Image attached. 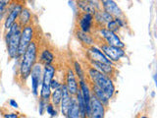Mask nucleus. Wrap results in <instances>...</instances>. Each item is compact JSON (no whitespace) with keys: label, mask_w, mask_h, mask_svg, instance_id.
I'll return each mask as SVG.
<instances>
[{"label":"nucleus","mask_w":157,"mask_h":118,"mask_svg":"<svg viewBox=\"0 0 157 118\" xmlns=\"http://www.w3.org/2000/svg\"><path fill=\"white\" fill-rule=\"evenodd\" d=\"M92 37L94 38V41L95 39H98V41H101L109 44V45H112V46L119 47L122 49H124V47H125V44L123 43L120 37H118L115 33L109 31V30H107L106 28L98 30L97 32H95L92 34Z\"/></svg>","instance_id":"6"},{"label":"nucleus","mask_w":157,"mask_h":118,"mask_svg":"<svg viewBox=\"0 0 157 118\" xmlns=\"http://www.w3.org/2000/svg\"><path fill=\"white\" fill-rule=\"evenodd\" d=\"M32 21H33V14L31 12V10L25 6L17 19V23L19 25V27L22 29L24 27H26L27 25H29Z\"/></svg>","instance_id":"20"},{"label":"nucleus","mask_w":157,"mask_h":118,"mask_svg":"<svg viewBox=\"0 0 157 118\" xmlns=\"http://www.w3.org/2000/svg\"><path fill=\"white\" fill-rule=\"evenodd\" d=\"M75 27L78 28L82 32L93 34L94 33V22H93V15L88 13L81 12L78 14V19Z\"/></svg>","instance_id":"9"},{"label":"nucleus","mask_w":157,"mask_h":118,"mask_svg":"<svg viewBox=\"0 0 157 118\" xmlns=\"http://www.w3.org/2000/svg\"><path fill=\"white\" fill-rule=\"evenodd\" d=\"M74 69H75V71H74L75 72V75L80 79V81L85 80L86 74H85V72H83V69H82L80 62L77 61V60L74 61Z\"/></svg>","instance_id":"23"},{"label":"nucleus","mask_w":157,"mask_h":118,"mask_svg":"<svg viewBox=\"0 0 157 118\" xmlns=\"http://www.w3.org/2000/svg\"><path fill=\"white\" fill-rule=\"evenodd\" d=\"M94 41H95V43H97V45L99 46L100 50H102L101 52L104 54L111 62L120 61L121 58L126 55V51L124 49L109 45V44H107L101 41H98V39H95Z\"/></svg>","instance_id":"8"},{"label":"nucleus","mask_w":157,"mask_h":118,"mask_svg":"<svg viewBox=\"0 0 157 118\" xmlns=\"http://www.w3.org/2000/svg\"><path fill=\"white\" fill-rule=\"evenodd\" d=\"M37 28H38V25L36 22H33V20L29 25H27L26 27L22 28L21 37H20V43H19V48H18V54H17L16 59H21L22 56L25 54L29 42L33 41L34 36H36Z\"/></svg>","instance_id":"4"},{"label":"nucleus","mask_w":157,"mask_h":118,"mask_svg":"<svg viewBox=\"0 0 157 118\" xmlns=\"http://www.w3.org/2000/svg\"><path fill=\"white\" fill-rule=\"evenodd\" d=\"M11 1H5V0H0V22L3 17L7 14V8Z\"/></svg>","instance_id":"24"},{"label":"nucleus","mask_w":157,"mask_h":118,"mask_svg":"<svg viewBox=\"0 0 157 118\" xmlns=\"http://www.w3.org/2000/svg\"><path fill=\"white\" fill-rule=\"evenodd\" d=\"M141 118H147L146 116H141Z\"/></svg>","instance_id":"31"},{"label":"nucleus","mask_w":157,"mask_h":118,"mask_svg":"<svg viewBox=\"0 0 157 118\" xmlns=\"http://www.w3.org/2000/svg\"><path fill=\"white\" fill-rule=\"evenodd\" d=\"M61 98H62V86L60 88L54 90L53 92H51V103L55 108L60 107V103H61Z\"/></svg>","instance_id":"21"},{"label":"nucleus","mask_w":157,"mask_h":118,"mask_svg":"<svg viewBox=\"0 0 157 118\" xmlns=\"http://www.w3.org/2000/svg\"><path fill=\"white\" fill-rule=\"evenodd\" d=\"M74 34H75V37H77L78 41L82 43V45L83 47L93 46V44L95 43L94 38H93L91 34L82 32L81 30L77 27H75V29H74Z\"/></svg>","instance_id":"18"},{"label":"nucleus","mask_w":157,"mask_h":118,"mask_svg":"<svg viewBox=\"0 0 157 118\" xmlns=\"http://www.w3.org/2000/svg\"><path fill=\"white\" fill-rule=\"evenodd\" d=\"M45 110L47 111L48 114H50L52 117L56 116V114H57V111L55 110V108H54V106H53V104H52L51 102H48L47 104H46Z\"/></svg>","instance_id":"26"},{"label":"nucleus","mask_w":157,"mask_h":118,"mask_svg":"<svg viewBox=\"0 0 157 118\" xmlns=\"http://www.w3.org/2000/svg\"><path fill=\"white\" fill-rule=\"evenodd\" d=\"M88 63H90L93 68H95L96 70L101 72L102 74H104L108 78H110L113 82L116 80L117 69L115 68L114 65H108V64L100 63V62H88Z\"/></svg>","instance_id":"15"},{"label":"nucleus","mask_w":157,"mask_h":118,"mask_svg":"<svg viewBox=\"0 0 157 118\" xmlns=\"http://www.w3.org/2000/svg\"><path fill=\"white\" fill-rule=\"evenodd\" d=\"M32 77V88H33V96L38 95V86L39 84H41V65L39 63H36L32 69L31 75Z\"/></svg>","instance_id":"17"},{"label":"nucleus","mask_w":157,"mask_h":118,"mask_svg":"<svg viewBox=\"0 0 157 118\" xmlns=\"http://www.w3.org/2000/svg\"><path fill=\"white\" fill-rule=\"evenodd\" d=\"M21 30L22 29L19 27L18 23L16 22L9 29V31L4 33L5 42H6L7 46V52L10 59L17 58L20 37H21Z\"/></svg>","instance_id":"3"},{"label":"nucleus","mask_w":157,"mask_h":118,"mask_svg":"<svg viewBox=\"0 0 157 118\" xmlns=\"http://www.w3.org/2000/svg\"><path fill=\"white\" fill-rule=\"evenodd\" d=\"M83 51H85V55L86 57L87 62H100V63L108 64V65H113V62H111L101 52L99 48L94 46H87V47H83Z\"/></svg>","instance_id":"10"},{"label":"nucleus","mask_w":157,"mask_h":118,"mask_svg":"<svg viewBox=\"0 0 157 118\" xmlns=\"http://www.w3.org/2000/svg\"><path fill=\"white\" fill-rule=\"evenodd\" d=\"M85 81L86 83V85L88 87V88H90V92H91V96H95L98 100H99L103 105H105L106 107L108 106V103H109V97H108L106 95H105V92H103L101 88H98L96 85H94L90 79H88L86 76L85 78Z\"/></svg>","instance_id":"13"},{"label":"nucleus","mask_w":157,"mask_h":118,"mask_svg":"<svg viewBox=\"0 0 157 118\" xmlns=\"http://www.w3.org/2000/svg\"><path fill=\"white\" fill-rule=\"evenodd\" d=\"M90 117L88 118H104L107 107L105 105H103L95 96H93L91 95H90Z\"/></svg>","instance_id":"12"},{"label":"nucleus","mask_w":157,"mask_h":118,"mask_svg":"<svg viewBox=\"0 0 157 118\" xmlns=\"http://www.w3.org/2000/svg\"><path fill=\"white\" fill-rule=\"evenodd\" d=\"M20 113L17 112H11V113H5L3 114V118H20Z\"/></svg>","instance_id":"29"},{"label":"nucleus","mask_w":157,"mask_h":118,"mask_svg":"<svg viewBox=\"0 0 157 118\" xmlns=\"http://www.w3.org/2000/svg\"><path fill=\"white\" fill-rule=\"evenodd\" d=\"M65 81H66L65 86L67 88V91L69 92V93H70L72 96H76V93L78 90V85L77 80H76L75 72H74V70L71 67L67 68Z\"/></svg>","instance_id":"14"},{"label":"nucleus","mask_w":157,"mask_h":118,"mask_svg":"<svg viewBox=\"0 0 157 118\" xmlns=\"http://www.w3.org/2000/svg\"><path fill=\"white\" fill-rule=\"evenodd\" d=\"M54 59H55V55L52 52V50L47 46V43L45 42L44 39L41 41L40 47H39V52H38V58H37V63L40 65H50L53 63Z\"/></svg>","instance_id":"11"},{"label":"nucleus","mask_w":157,"mask_h":118,"mask_svg":"<svg viewBox=\"0 0 157 118\" xmlns=\"http://www.w3.org/2000/svg\"><path fill=\"white\" fill-rule=\"evenodd\" d=\"M9 103H10V105H11L12 107H14V108H18V103L15 101L14 100H11L9 101Z\"/></svg>","instance_id":"30"},{"label":"nucleus","mask_w":157,"mask_h":118,"mask_svg":"<svg viewBox=\"0 0 157 118\" xmlns=\"http://www.w3.org/2000/svg\"><path fill=\"white\" fill-rule=\"evenodd\" d=\"M106 29L107 30H109V31H111V32H113V33H117V32H119V30H120V27H119V25H118L117 23H116V21L115 20H113V21H111V22H109L107 25H106Z\"/></svg>","instance_id":"25"},{"label":"nucleus","mask_w":157,"mask_h":118,"mask_svg":"<svg viewBox=\"0 0 157 118\" xmlns=\"http://www.w3.org/2000/svg\"><path fill=\"white\" fill-rule=\"evenodd\" d=\"M62 86V84L60 82H58L56 79H52L50 83V88L51 90H56V88H60Z\"/></svg>","instance_id":"28"},{"label":"nucleus","mask_w":157,"mask_h":118,"mask_svg":"<svg viewBox=\"0 0 157 118\" xmlns=\"http://www.w3.org/2000/svg\"><path fill=\"white\" fill-rule=\"evenodd\" d=\"M39 33H40V27L38 26L36 36L29 42V46L26 49V52L21 58L22 60L19 67V78L23 83H26L27 79L31 75L33 67L37 63L39 47H40V43L42 41L41 37L39 36Z\"/></svg>","instance_id":"1"},{"label":"nucleus","mask_w":157,"mask_h":118,"mask_svg":"<svg viewBox=\"0 0 157 118\" xmlns=\"http://www.w3.org/2000/svg\"><path fill=\"white\" fill-rule=\"evenodd\" d=\"M46 104H47V102H45L44 100H42L41 98H39V108H38V110H39V114H40V115L43 114L44 110H45Z\"/></svg>","instance_id":"27"},{"label":"nucleus","mask_w":157,"mask_h":118,"mask_svg":"<svg viewBox=\"0 0 157 118\" xmlns=\"http://www.w3.org/2000/svg\"><path fill=\"white\" fill-rule=\"evenodd\" d=\"M100 3H101L100 5L103 8V11L111 15L113 18L124 17V14H123L122 10L118 7L116 2L111 1V0H103V1H101Z\"/></svg>","instance_id":"16"},{"label":"nucleus","mask_w":157,"mask_h":118,"mask_svg":"<svg viewBox=\"0 0 157 118\" xmlns=\"http://www.w3.org/2000/svg\"><path fill=\"white\" fill-rule=\"evenodd\" d=\"M82 69L85 72L86 76L90 79V80L96 85L99 88L105 92V95L110 98L114 96L115 92V86L114 82H113L110 78H108L105 76L104 74H102L98 70H96L95 68H93L90 63L86 60H82Z\"/></svg>","instance_id":"2"},{"label":"nucleus","mask_w":157,"mask_h":118,"mask_svg":"<svg viewBox=\"0 0 157 118\" xmlns=\"http://www.w3.org/2000/svg\"><path fill=\"white\" fill-rule=\"evenodd\" d=\"M67 118H81V114H80V109H78V105L77 103L76 98H72V103L71 106L69 108L68 114L66 116Z\"/></svg>","instance_id":"22"},{"label":"nucleus","mask_w":157,"mask_h":118,"mask_svg":"<svg viewBox=\"0 0 157 118\" xmlns=\"http://www.w3.org/2000/svg\"><path fill=\"white\" fill-rule=\"evenodd\" d=\"M24 7H25V2L23 1L10 2L9 6L7 8L6 18H5V21H4V32L5 33L9 31V29L17 22V19Z\"/></svg>","instance_id":"7"},{"label":"nucleus","mask_w":157,"mask_h":118,"mask_svg":"<svg viewBox=\"0 0 157 118\" xmlns=\"http://www.w3.org/2000/svg\"><path fill=\"white\" fill-rule=\"evenodd\" d=\"M72 98L73 96L69 93L67 91V88L65 86V84H62V98H61V112L64 116H67L69 108L71 106L72 103Z\"/></svg>","instance_id":"19"},{"label":"nucleus","mask_w":157,"mask_h":118,"mask_svg":"<svg viewBox=\"0 0 157 118\" xmlns=\"http://www.w3.org/2000/svg\"><path fill=\"white\" fill-rule=\"evenodd\" d=\"M56 73V68L53 64L44 66V70L42 74V82H41V91H40V98L45 102H50L51 96V88L50 83Z\"/></svg>","instance_id":"5"}]
</instances>
